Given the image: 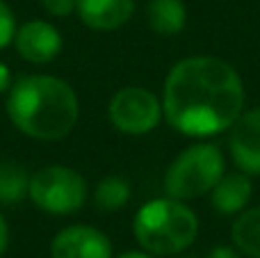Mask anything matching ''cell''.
I'll return each mask as SVG.
<instances>
[{"label":"cell","instance_id":"obj_12","mask_svg":"<svg viewBox=\"0 0 260 258\" xmlns=\"http://www.w3.org/2000/svg\"><path fill=\"white\" fill-rule=\"evenodd\" d=\"M146 18L157 35H178L187 23V9L183 0H151Z\"/></svg>","mask_w":260,"mask_h":258},{"label":"cell","instance_id":"obj_16","mask_svg":"<svg viewBox=\"0 0 260 258\" xmlns=\"http://www.w3.org/2000/svg\"><path fill=\"white\" fill-rule=\"evenodd\" d=\"M14 32H16V18H14V12L9 9V5L5 0H0V50L5 46L12 44Z\"/></svg>","mask_w":260,"mask_h":258},{"label":"cell","instance_id":"obj_7","mask_svg":"<svg viewBox=\"0 0 260 258\" xmlns=\"http://www.w3.org/2000/svg\"><path fill=\"white\" fill-rule=\"evenodd\" d=\"M53 258H112V242L103 231L85 224L67 227L50 242Z\"/></svg>","mask_w":260,"mask_h":258},{"label":"cell","instance_id":"obj_2","mask_svg":"<svg viewBox=\"0 0 260 258\" xmlns=\"http://www.w3.org/2000/svg\"><path fill=\"white\" fill-rule=\"evenodd\" d=\"M9 121L32 140L55 142L67 137L80 117L71 85L53 76H25L9 87Z\"/></svg>","mask_w":260,"mask_h":258},{"label":"cell","instance_id":"obj_14","mask_svg":"<svg viewBox=\"0 0 260 258\" xmlns=\"http://www.w3.org/2000/svg\"><path fill=\"white\" fill-rule=\"evenodd\" d=\"M130 199V183L123 176H105L103 181H99L94 190V204L96 208L112 213L128 204Z\"/></svg>","mask_w":260,"mask_h":258},{"label":"cell","instance_id":"obj_4","mask_svg":"<svg viewBox=\"0 0 260 258\" xmlns=\"http://www.w3.org/2000/svg\"><path fill=\"white\" fill-rule=\"evenodd\" d=\"M224 174V155L215 144H194L165 172V192L178 201L199 199L208 195Z\"/></svg>","mask_w":260,"mask_h":258},{"label":"cell","instance_id":"obj_6","mask_svg":"<svg viewBox=\"0 0 260 258\" xmlns=\"http://www.w3.org/2000/svg\"><path fill=\"white\" fill-rule=\"evenodd\" d=\"M108 117L123 135H146L160 123L162 103L144 87H123L110 99Z\"/></svg>","mask_w":260,"mask_h":258},{"label":"cell","instance_id":"obj_20","mask_svg":"<svg viewBox=\"0 0 260 258\" xmlns=\"http://www.w3.org/2000/svg\"><path fill=\"white\" fill-rule=\"evenodd\" d=\"M7 242H9V231H7V224H5V217L0 215V256L7 249Z\"/></svg>","mask_w":260,"mask_h":258},{"label":"cell","instance_id":"obj_8","mask_svg":"<svg viewBox=\"0 0 260 258\" xmlns=\"http://www.w3.org/2000/svg\"><path fill=\"white\" fill-rule=\"evenodd\" d=\"M14 46L23 59L35 64H48L62 50V35L48 21H25L14 32Z\"/></svg>","mask_w":260,"mask_h":258},{"label":"cell","instance_id":"obj_10","mask_svg":"<svg viewBox=\"0 0 260 258\" xmlns=\"http://www.w3.org/2000/svg\"><path fill=\"white\" fill-rule=\"evenodd\" d=\"M76 12L91 30H117L130 21L135 12L133 0H78Z\"/></svg>","mask_w":260,"mask_h":258},{"label":"cell","instance_id":"obj_15","mask_svg":"<svg viewBox=\"0 0 260 258\" xmlns=\"http://www.w3.org/2000/svg\"><path fill=\"white\" fill-rule=\"evenodd\" d=\"M27 183H30V176L21 165L0 163V204H18L23 197H27Z\"/></svg>","mask_w":260,"mask_h":258},{"label":"cell","instance_id":"obj_11","mask_svg":"<svg viewBox=\"0 0 260 258\" xmlns=\"http://www.w3.org/2000/svg\"><path fill=\"white\" fill-rule=\"evenodd\" d=\"M212 206L221 215H238L251 201V181L249 174H224L210 190Z\"/></svg>","mask_w":260,"mask_h":258},{"label":"cell","instance_id":"obj_5","mask_svg":"<svg viewBox=\"0 0 260 258\" xmlns=\"http://www.w3.org/2000/svg\"><path fill=\"white\" fill-rule=\"evenodd\" d=\"M27 197L37 208L50 215H71L85 206L87 183L76 169L48 165L30 176Z\"/></svg>","mask_w":260,"mask_h":258},{"label":"cell","instance_id":"obj_3","mask_svg":"<svg viewBox=\"0 0 260 258\" xmlns=\"http://www.w3.org/2000/svg\"><path fill=\"white\" fill-rule=\"evenodd\" d=\"M133 233L148 254L171 256L185 251L197 240L199 219L183 201L165 197L148 201L137 210Z\"/></svg>","mask_w":260,"mask_h":258},{"label":"cell","instance_id":"obj_18","mask_svg":"<svg viewBox=\"0 0 260 258\" xmlns=\"http://www.w3.org/2000/svg\"><path fill=\"white\" fill-rule=\"evenodd\" d=\"M9 87H12V71L7 69V64L0 62V94L9 91Z\"/></svg>","mask_w":260,"mask_h":258},{"label":"cell","instance_id":"obj_13","mask_svg":"<svg viewBox=\"0 0 260 258\" xmlns=\"http://www.w3.org/2000/svg\"><path fill=\"white\" fill-rule=\"evenodd\" d=\"M235 247L249 258H260V206L244 208L231 227Z\"/></svg>","mask_w":260,"mask_h":258},{"label":"cell","instance_id":"obj_1","mask_svg":"<svg viewBox=\"0 0 260 258\" xmlns=\"http://www.w3.org/2000/svg\"><path fill=\"white\" fill-rule=\"evenodd\" d=\"M244 112V85L215 55H192L171 67L162 89V117L189 137L229 131Z\"/></svg>","mask_w":260,"mask_h":258},{"label":"cell","instance_id":"obj_19","mask_svg":"<svg viewBox=\"0 0 260 258\" xmlns=\"http://www.w3.org/2000/svg\"><path fill=\"white\" fill-rule=\"evenodd\" d=\"M208 258H238V254H235L233 249H231V247H215V249L210 251V256Z\"/></svg>","mask_w":260,"mask_h":258},{"label":"cell","instance_id":"obj_9","mask_svg":"<svg viewBox=\"0 0 260 258\" xmlns=\"http://www.w3.org/2000/svg\"><path fill=\"white\" fill-rule=\"evenodd\" d=\"M229 131L233 163L249 176H260V108L242 112Z\"/></svg>","mask_w":260,"mask_h":258},{"label":"cell","instance_id":"obj_21","mask_svg":"<svg viewBox=\"0 0 260 258\" xmlns=\"http://www.w3.org/2000/svg\"><path fill=\"white\" fill-rule=\"evenodd\" d=\"M117 258H153V254H148V251H123Z\"/></svg>","mask_w":260,"mask_h":258},{"label":"cell","instance_id":"obj_17","mask_svg":"<svg viewBox=\"0 0 260 258\" xmlns=\"http://www.w3.org/2000/svg\"><path fill=\"white\" fill-rule=\"evenodd\" d=\"M76 5H78V0H41V7L50 16H57V18H64L71 12H76Z\"/></svg>","mask_w":260,"mask_h":258}]
</instances>
